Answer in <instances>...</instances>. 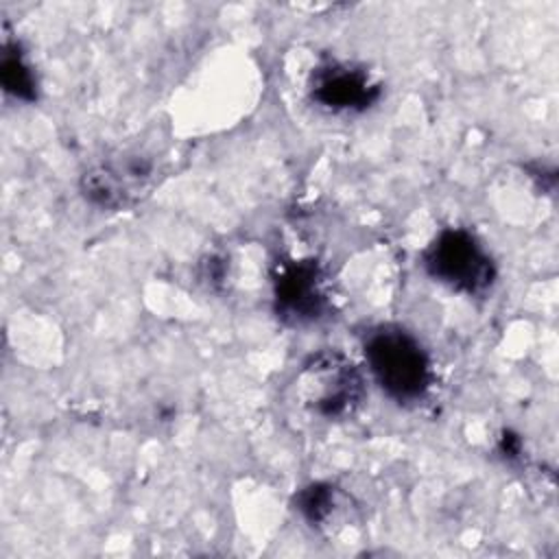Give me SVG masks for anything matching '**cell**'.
<instances>
[{"label": "cell", "mask_w": 559, "mask_h": 559, "mask_svg": "<svg viewBox=\"0 0 559 559\" xmlns=\"http://www.w3.org/2000/svg\"><path fill=\"white\" fill-rule=\"evenodd\" d=\"M293 386L301 408L330 421L354 415L365 397L358 367L334 349L312 354L297 371Z\"/></svg>", "instance_id": "2"}, {"label": "cell", "mask_w": 559, "mask_h": 559, "mask_svg": "<svg viewBox=\"0 0 559 559\" xmlns=\"http://www.w3.org/2000/svg\"><path fill=\"white\" fill-rule=\"evenodd\" d=\"M0 83L2 90L17 100L33 103L37 98V79L20 44L4 41L0 55Z\"/></svg>", "instance_id": "7"}, {"label": "cell", "mask_w": 559, "mask_h": 559, "mask_svg": "<svg viewBox=\"0 0 559 559\" xmlns=\"http://www.w3.org/2000/svg\"><path fill=\"white\" fill-rule=\"evenodd\" d=\"M293 504L310 526H325L336 513L338 489L330 483H310L295 493Z\"/></svg>", "instance_id": "8"}, {"label": "cell", "mask_w": 559, "mask_h": 559, "mask_svg": "<svg viewBox=\"0 0 559 559\" xmlns=\"http://www.w3.org/2000/svg\"><path fill=\"white\" fill-rule=\"evenodd\" d=\"M308 94L325 111L362 114L380 100L382 85L365 66L332 59L312 72Z\"/></svg>", "instance_id": "6"}, {"label": "cell", "mask_w": 559, "mask_h": 559, "mask_svg": "<svg viewBox=\"0 0 559 559\" xmlns=\"http://www.w3.org/2000/svg\"><path fill=\"white\" fill-rule=\"evenodd\" d=\"M332 306L328 277L317 260H284L273 275V308L290 328H306L328 317Z\"/></svg>", "instance_id": "5"}, {"label": "cell", "mask_w": 559, "mask_h": 559, "mask_svg": "<svg viewBox=\"0 0 559 559\" xmlns=\"http://www.w3.org/2000/svg\"><path fill=\"white\" fill-rule=\"evenodd\" d=\"M157 164L142 151H122L98 159L79 179L81 194L100 210H127L155 186Z\"/></svg>", "instance_id": "4"}, {"label": "cell", "mask_w": 559, "mask_h": 559, "mask_svg": "<svg viewBox=\"0 0 559 559\" xmlns=\"http://www.w3.org/2000/svg\"><path fill=\"white\" fill-rule=\"evenodd\" d=\"M426 273L450 290L478 297L496 284V264L480 240L463 227L441 229L424 251Z\"/></svg>", "instance_id": "3"}, {"label": "cell", "mask_w": 559, "mask_h": 559, "mask_svg": "<svg viewBox=\"0 0 559 559\" xmlns=\"http://www.w3.org/2000/svg\"><path fill=\"white\" fill-rule=\"evenodd\" d=\"M362 352L376 384L397 404L419 402L432 386L435 371L426 347L400 325L369 330Z\"/></svg>", "instance_id": "1"}]
</instances>
